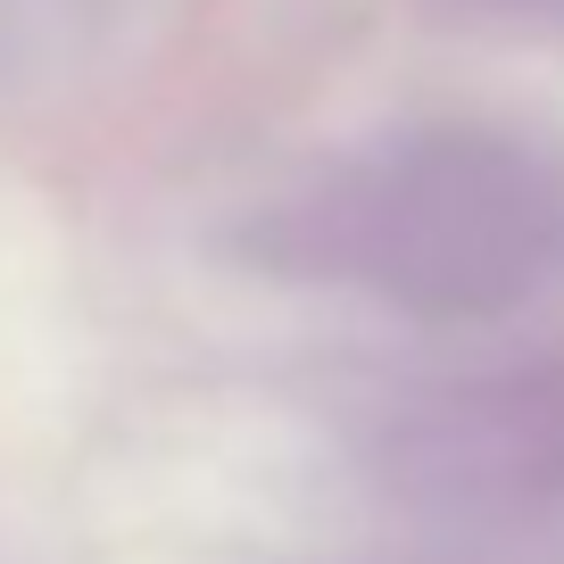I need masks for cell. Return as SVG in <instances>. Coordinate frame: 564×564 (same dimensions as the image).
<instances>
[{
    "mask_svg": "<svg viewBox=\"0 0 564 564\" xmlns=\"http://www.w3.org/2000/svg\"><path fill=\"white\" fill-rule=\"evenodd\" d=\"M274 258L406 316L531 307L564 282V150L507 124L373 141L282 208Z\"/></svg>",
    "mask_w": 564,
    "mask_h": 564,
    "instance_id": "cell-1",
    "label": "cell"
},
{
    "mask_svg": "<svg viewBox=\"0 0 564 564\" xmlns=\"http://www.w3.org/2000/svg\"><path fill=\"white\" fill-rule=\"evenodd\" d=\"M84 18V0H0V67H18V58H34L42 42L58 34V25Z\"/></svg>",
    "mask_w": 564,
    "mask_h": 564,
    "instance_id": "cell-2",
    "label": "cell"
}]
</instances>
